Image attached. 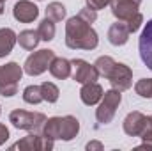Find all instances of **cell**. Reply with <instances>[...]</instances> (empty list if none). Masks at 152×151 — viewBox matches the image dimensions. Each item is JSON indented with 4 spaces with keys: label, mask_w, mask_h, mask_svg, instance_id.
<instances>
[{
    "label": "cell",
    "mask_w": 152,
    "mask_h": 151,
    "mask_svg": "<svg viewBox=\"0 0 152 151\" xmlns=\"http://www.w3.org/2000/svg\"><path fill=\"white\" fill-rule=\"evenodd\" d=\"M66 44L71 50H94L99 44L97 32L81 16H73L66 23Z\"/></svg>",
    "instance_id": "cell-1"
},
{
    "label": "cell",
    "mask_w": 152,
    "mask_h": 151,
    "mask_svg": "<svg viewBox=\"0 0 152 151\" xmlns=\"http://www.w3.org/2000/svg\"><path fill=\"white\" fill-rule=\"evenodd\" d=\"M42 135L51 141H73L80 132V121L75 115H64V117H50L42 124Z\"/></svg>",
    "instance_id": "cell-2"
},
{
    "label": "cell",
    "mask_w": 152,
    "mask_h": 151,
    "mask_svg": "<svg viewBox=\"0 0 152 151\" xmlns=\"http://www.w3.org/2000/svg\"><path fill=\"white\" fill-rule=\"evenodd\" d=\"M9 121L18 130L39 132V130H42V124L46 121V115L41 114V112H27V110L16 109V110H12V112L9 114Z\"/></svg>",
    "instance_id": "cell-3"
},
{
    "label": "cell",
    "mask_w": 152,
    "mask_h": 151,
    "mask_svg": "<svg viewBox=\"0 0 152 151\" xmlns=\"http://www.w3.org/2000/svg\"><path fill=\"white\" fill-rule=\"evenodd\" d=\"M23 70L18 62H9L0 70V94L2 96H14L18 93V82L21 80Z\"/></svg>",
    "instance_id": "cell-4"
},
{
    "label": "cell",
    "mask_w": 152,
    "mask_h": 151,
    "mask_svg": "<svg viewBox=\"0 0 152 151\" xmlns=\"http://www.w3.org/2000/svg\"><path fill=\"white\" fill-rule=\"evenodd\" d=\"M120 101H122L120 91H117V89L106 91V93L103 94V98H101V103H99L97 110H96L97 121H99L101 124L112 123L113 117H115V112H117V109H118V105H120Z\"/></svg>",
    "instance_id": "cell-5"
},
{
    "label": "cell",
    "mask_w": 152,
    "mask_h": 151,
    "mask_svg": "<svg viewBox=\"0 0 152 151\" xmlns=\"http://www.w3.org/2000/svg\"><path fill=\"white\" fill-rule=\"evenodd\" d=\"M53 57H55L53 50H39V52H34L32 55L27 57L23 70H25L27 75L37 76V75H41V73H44V71L50 68Z\"/></svg>",
    "instance_id": "cell-6"
},
{
    "label": "cell",
    "mask_w": 152,
    "mask_h": 151,
    "mask_svg": "<svg viewBox=\"0 0 152 151\" xmlns=\"http://www.w3.org/2000/svg\"><path fill=\"white\" fill-rule=\"evenodd\" d=\"M11 150H21V151H50L53 150V141L44 137L42 133L39 135L37 132L23 137L21 141H18L16 144L11 146Z\"/></svg>",
    "instance_id": "cell-7"
},
{
    "label": "cell",
    "mask_w": 152,
    "mask_h": 151,
    "mask_svg": "<svg viewBox=\"0 0 152 151\" xmlns=\"http://www.w3.org/2000/svg\"><path fill=\"white\" fill-rule=\"evenodd\" d=\"M106 78L110 80L112 87L117 89V91H120V93L131 89V85H133V71H131L129 66H126L122 62H115L113 70L110 71V75Z\"/></svg>",
    "instance_id": "cell-8"
},
{
    "label": "cell",
    "mask_w": 152,
    "mask_h": 151,
    "mask_svg": "<svg viewBox=\"0 0 152 151\" xmlns=\"http://www.w3.org/2000/svg\"><path fill=\"white\" fill-rule=\"evenodd\" d=\"M71 64H73V80L76 82H80V84H87V82H96L97 78H99V73H97V70H96V66L94 64H88L87 61H83V59H75V61H71Z\"/></svg>",
    "instance_id": "cell-9"
},
{
    "label": "cell",
    "mask_w": 152,
    "mask_h": 151,
    "mask_svg": "<svg viewBox=\"0 0 152 151\" xmlns=\"http://www.w3.org/2000/svg\"><path fill=\"white\" fill-rule=\"evenodd\" d=\"M138 50H140V57H142L143 64L152 71V20L145 23V27L140 34Z\"/></svg>",
    "instance_id": "cell-10"
},
{
    "label": "cell",
    "mask_w": 152,
    "mask_h": 151,
    "mask_svg": "<svg viewBox=\"0 0 152 151\" xmlns=\"http://www.w3.org/2000/svg\"><path fill=\"white\" fill-rule=\"evenodd\" d=\"M12 16L21 23H30L39 16V7L30 0H20L12 7Z\"/></svg>",
    "instance_id": "cell-11"
},
{
    "label": "cell",
    "mask_w": 152,
    "mask_h": 151,
    "mask_svg": "<svg viewBox=\"0 0 152 151\" xmlns=\"http://www.w3.org/2000/svg\"><path fill=\"white\" fill-rule=\"evenodd\" d=\"M142 0H113L112 2V13L118 21L129 20L134 13H138Z\"/></svg>",
    "instance_id": "cell-12"
},
{
    "label": "cell",
    "mask_w": 152,
    "mask_h": 151,
    "mask_svg": "<svg viewBox=\"0 0 152 151\" xmlns=\"http://www.w3.org/2000/svg\"><path fill=\"white\" fill-rule=\"evenodd\" d=\"M145 123H147V115H143L138 110L129 112L124 119V132L131 137H140L145 128Z\"/></svg>",
    "instance_id": "cell-13"
},
{
    "label": "cell",
    "mask_w": 152,
    "mask_h": 151,
    "mask_svg": "<svg viewBox=\"0 0 152 151\" xmlns=\"http://www.w3.org/2000/svg\"><path fill=\"white\" fill-rule=\"evenodd\" d=\"M103 94H104V93H103V87H101L97 82H87V84L81 85V91H80L81 101H83L85 105H88V107L99 103L101 98H103Z\"/></svg>",
    "instance_id": "cell-14"
},
{
    "label": "cell",
    "mask_w": 152,
    "mask_h": 151,
    "mask_svg": "<svg viewBox=\"0 0 152 151\" xmlns=\"http://www.w3.org/2000/svg\"><path fill=\"white\" fill-rule=\"evenodd\" d=\"M48 70H50V73L55 78L66 80L73 73V64H71V61H67L64 57H53V61H51V64H50Z\"/></svg>",
    "instance_id": "cell-15"
},
{
    "label": "cell",
    "mask_w": 152,
    "mask_h": 151,
    "mask_svg": "<svg viewBox=\"0 0 152 151\" xmlns=\"http://www.w3.org/2000/svg\"><path fill=\"white\" fill-rule=\"evenodd\" d=\"M129 34H131V32L127 30L126 23H124V21H117V23H113V25L110 27V30H108V41H110L113 46H122V44L127 43Z\"/></svg>",
    "instance_id": "cell-16"
},
{
    "label": "cell",
    "mask_w": 152,
    "mask_h": 151,
    "mask_svg": "<svg viewBox=\"0 0 152 151\" xmlns=\"http://www.w3.org/2000/svg\"><path fill=\"white\" fill-rule=\"evenodd\" d=\"M16 41H18V36L14 34L12 29H0V57L9 55Z\"/></svg>",
    "instance_id": "cell-17"
},
{
    "label": "cell",
    "mask_w": 152,
    "mask_h": 151,
    "mask_svg": "<svg viewBox=\"0 0 152 151\" xmlns=\"http://www.w3.org/2000/svg\"><path fill=\"white\" fill-rule=\"evenodd\" d=\"M39 41H41V38H39L37 30H23V32H20V36H18L20 46L25 48V50H34L39 44Z\"/></svg>",
    "instance_id": "cell-18"
},
{
    "label": "cell",
    "mask_w": 152,
    "mask_h": 151,
    "mask_svg": "<svg viewBox=\"0 0 152 151\" xmlns=\"http://www.w3.org/2000/svg\"><path fill=\"white\" fill-rule=\"evenodd\" d=\"M46 18H50V20H53V21H62L64 18H66V7H64V4H60V2H51V4H48V7H46Z\"/></svg>",
    "instance_id": "cell-19"
},
{
    "label": "cell",
    "mask_w": 152,
    "mask_h": 151,
    "mask_svg": "<svg viewBox=\"0 0 152 151\" xmlns=\"http://www.w3.org/2000/svg\"><path fill=\"white\" fill-rule=\"evenodd\" d=\"M37 32H39V38L42 41H51L55 38V21L50 20V18H44L37 27Z\"/></svg>",
    "instance_id": "cell-20"
},
{
    "label": "cell",
    "mask_w": 152,
    "mask_h": 151,
    "mask_svg": "<svg viewBox=\"0 0 152 151\" xmlns=\"http://www.w3.org/2000/svg\"><path fill=\"white\" fill-rule=\"evenodd\" d=\"M41 94H42V100H44V101L55 103V101L58 100L60 91H58V87H57L55 84H51V82H42V84H41Z\"/></svg>",
    "instance_id": "cell-21"
},
{
    "label": "cell",
    "mask_w": 152,
    "mask_h": 151,
    "mask_svg": "<svg viewBox=\"0 0 152 151\" xmlns=\"http://www.w3.org/2000/svg\"><path fill=\"white\" fill-rule=\"evenodd\" d=\"M94 66H96V70H97L99 76H108L110 75V71L113 70L115 61L110 57V55H101V57H97V61L94 62Z\"/></svg>",
    "instance_id": "cell-22"
},
{
    "label": "cell",
    "mask_w": 152,
    "mask_h": 151,
    "mask_svg": "<svg viewBox=\"0 0 152 151\" xmlns=\"http://www.w3.org/2000/svg\"><path fill=\"white\" fill-rule=\"evenodd\" d=\"M23 100L30 105H37L42 100V94H41V85H28L23 89Z\"/></svg>",
    "instance_id": "cell-23"
},
{
    "label": "cell",
    "mask_w": 152,
    "mask_h": 151,
    "mask_svg": "<svg viewBox=\"0 0 152 151\" xmlns=\"http://www.w3.org/2000/svg\"><path fill=\"white\" fill-rule=\"evenodd\" d=\"M143 139V144L138 146V150H152V115L147 117V123H145V128L140 135Z\"/></svg>",
    "instance_id": "cell-24"
},
{
    "label": "cell",
    "mask_w": 152,
    "mask_h": 151,
    "mask_svg": "<svg viewBox=\"0 0 152 151\" xmlns=\"http://www.w3.org/2000/svg\"><path fill=\"white\" fill-rule=\"evenodd\" d=\"M134 91L142 98H152V78H142L136 82Z\"/></svg>",
    "instance_id": "cell-25"
},
{
    "label": "cell",
    "mask_w": 152,
    "mask_h": 151,
    "mask_svg": "<svg viewBox=\"0 0 152 151\" xmlns=\"http://www.w3.org/2000/svg\"><path fill=\"white\" fill-rule=\"evenodd\" d=\"M124 23H126V27H127L129 32H136V30L142 27V23H143V16H142V13H134V14H133L129 20H126Z\"/></svg>",
    "instance_id": "cell-26"
},
{
    "label": "cell",
    "mask_w": 152,
    "mask_h": 151,
    "mask_svg": "<svg viewBox=\"0 0 152 151\" xmlns=\"http://www.w3.org/2000/svg\"><path fill=\"white\" fill-rule=\"evenodd\" d=\"M78 16H81V18H83L85 21H88V23H94V21L97 20V11H94V9H90V7H83Z\"/></svg>",
    "instance_id": "cell-27"
},
{
    "label": "cell",
    "mask_w": 152,
    "mask_h": 151,
    "mask_svg": "<svg viewBox=\"0 0 152 151\" xmlns=\"http://www.w3.org/2000/svg\"><path fill=\"white\" fill-rule=\"evenodd\" d=\"M85 2H87V7H90V9H94V11H99V9L108 7L113 0H85Z\"/></svg>",
    "instance_id": "cell-28"
},
{
    "label": "cell",
    "mask_w": 152,
    "mask_h": 151,
    "mask_svg": "<svg viewBox=\"0 0 152 151\" xmlns=\"http://www.w3.org/2000/svg\"><path fill=\"white\" fill-rule=\"evenodd\" d=\"M7 139H9V130H7V126H5V124H2V123H0V146H2Z\"/></svg>",
    "instance_id": "cell-29"
},
{
    "label": "cell",
    "mask_w": 152,
    "mask_h": 151,
    "mask_svg": "<svg viewBox=\"0 0 152 151\" xmlns=\"http://www.w3.org/2000/svg\"><path fill=\"white\" fill-rule=\"evenodd\" d=\"M87 150H88V151H92V150L101 151V150H103V144H101V142H97V141H92V142H88V144H87Z\"/></svg>",
    "instance_id": "cell-30"
},
{
    "label": "cell",
    "mask_w": 152,
    "mask_h": 151,
    "mask_svg": "<svg viewBox=\"0 0 152 151\" xmlns=\"http://www.w3.org/2000/svg\"><path fill=\"white\" fill-rule=\"evenodd\" d=\"M0 14H4V2H0Z\"/></svg>",
    "instance_id": "cell-31"
},
{
    "label": "cell",
    "mask_w": 152,
    "mask_h": 151,
    "mask_svg": "<svg viewBox=\"0 0 152 151\" xmlns=\"http://www.w3.org/2000/svg\"><path fill=\"white\" fill-rule=\"evenodd\" d=\"M0 2H5V0H0Z\"/></svg>",
    "instance_id": "cell-32"
},
{
    "label": "cell",
    "mask_w": 152,
    "mask_h": 151,
    "mask_svg": "<svg viewBox=\"0 0 152 151\" xmlns=\"http://www.w3.org/2000/svg\"><path fill=\"white\" fill-rule=\"evenodd\" d=\"M0 70H2V68H0Z\"/></svg>",
    "instance_id": "cell-33"
}]
</instances>
